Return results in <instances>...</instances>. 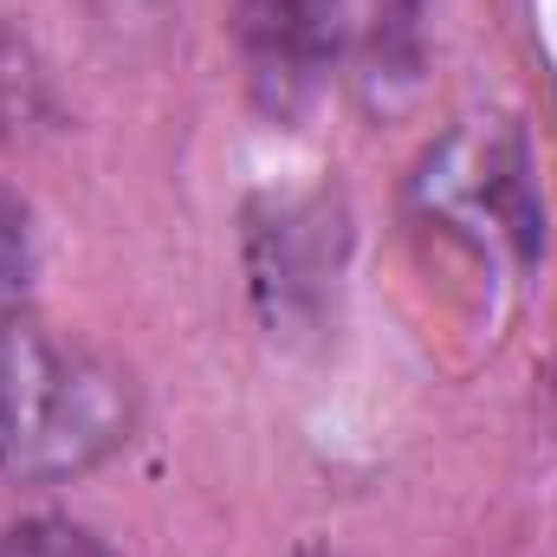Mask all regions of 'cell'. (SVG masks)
<instances>
[{
  "mask_svg": "<svg viewBox=\"0 0 557 557\" xmlns=\"http://www.w3.org/2000/svg\"><path fill=\"white\" fill-rule=\"evenodd\" d=\"M137 428V383L104 350L0 311V480L39 486L111 460Z\"/></svg>",
  "mask_w": 557,
  "mask_h": 557,
  "instance_id": "6da1fadb",
  "label": "cell"
},
{
  "mask_svg": "<svg viewBox=\"0 0 557 557\" xmlns=\"http://www.w3.org/2000/svg\"><path fill=\"white\" fill-rule=\"evenodd\" d=\"M234 33L260 104L292 117L344 65L370 85L416 78L421 0H234Z\"/></svg>",
  "mask_w": 557,
  "mask_h": 557,
  "instance_id": "7a4b0ae2",
  "label": "cell"
},
{
  "mask_svg": "<svg viewBox=\"0 0 557 557\" xmlns=\"http://www.w3.org/2000/svg\"><path fill=\"white\" fill-rule=\"evenodd\" d=\"M428 208L480 247V260H532L539 201L525 182V143L506 124H467L428 156Z\"/></svg>",
  "mask_w": 557,
  "mask_h": 557,
  "instance_id": "3957f363",
  "label": "cell"
},
{
  "mask_svg": "<svg viewBox=\"0 0 557 557\" xmlns=\"http://www.w3.org/2000/svg\"><path fill=\"white\" fill-rule=\"evenodd\" d=\"M169 7L175 0H91V20L124 46V52H143L169 33Z\"/></svg>",
  "mask_w": 557,
  "mask_h": 557,
  "instance_id": "52a82bcc",
  "label": "cell"
},
{
  "mask_svg": "<svg viewBox=\"0 0 557 557\" xmlns=\"http://www.w3.org/2000/svg\"><path fill=\"white\" fill-rule=\"evenodd\" d=\"M46 117H52V91H46L33 52L0 26V137H20V131H33Z\"/></svg>",
  "mask_w": 557,
  "mask_h": 557,
  "instance_id": "5b68a950",
  "label": "cell"
},
{
  "mask_svg": "<svg viewBox=\"0 0 557 557\" xmlns=\"http://www.w3.org/2000/svg\"><path fill=\"white\" fill-rule=\"evenodd\" d=\"M0 557H111L91 532L78 525H59V519H33V525H13L0 539Z\"/></svg>",
  "mask_w": 557,
  "mask_h": 557,
  "instance_id": "ba28073f",
  "label": "cell"
},
{
  "mask_svg": "<svg viewBox=\"0 0 557 557\" xmlns=\"http://www.w3.org/2000/svg\"><path fill=\"white\" fill-rule=\"evenodd\" d=\"M33 260H39V247H33V208L0 182V311H13L26 298Z\"/></svg>",
  "mask_w": 557,
  "mask_h": 557,
  "instance_id": "8992f818",
  "label": "cell"
},
{
  "mask_svg": "<svg viewBox=\"0 0 557 557\" xmlns=\"http://www.w3.org/2000/svg\"><path fill=\"white\" fill-rule=\"evenodd\" d=\"M344 267V208L324 195L273 201L247 227V273L273 337H305L324 324Z\"/></svg>",
  "mask_w": 557,
  "mask_h": 557,
  "instance_id": "277c9868",
  "label": "cell"
}]
</instances>
